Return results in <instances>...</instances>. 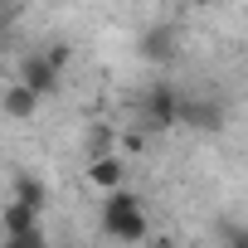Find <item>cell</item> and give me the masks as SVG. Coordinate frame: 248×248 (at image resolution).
Masks as SVG:
<instances>
[{
	"mask_svg": "<svg viewBox=\"0 0 248 248\" xmlns=\"http://www.w3.org/2000/svg\"><path fill=\"white\" fill-rule=\"evenodd\" d=\"M102 233L107 238H122V243H141L146 238V204L127 185L107 190V200H102Z\"/></svg>",
	"mask_w": 248,
	"mask_h": 248,
	"instance_id": "cell-1",
	"label": "cell"
},
{
	"mask_svg": "<svg viewBox=\"0 0 248 248\" xmlns=\"http://www.w3.org/2000/svg\"><path fill=\"white\" fill-rule=\"evenodd\" d=\"M83 175H88V185H93V190H102V195H107V190H122V185H127V161H122L117 151H102V156H93V161H88V170H83Z\"/></svg>",
	"mask_w": 248,
	"mask_h": 248,
	"instance_id": "cell-2",
	"label": "cell"
},
{
	"mask_svg": "<svg viewBox=\"0 0 248 248\" xmlns=\"http://www.w3.org/2000/svg\"><path fill=\"white\" fill-rule=\"evenodd\" d=\"M0 102H5V117H10V122H34V117H39L44 93H39V88H30L25 78H15V83L5 88V97H0Z\"/></svg>",
	"mask_w": 248,
	"mask_h": 248,
	"instance_id": "cell-3",
	"label": "cell"
},
{
	"mask_svg": "<svg viewBox=\"0 0 248 248\" xmlns=\"http://www.w3.org/2000/svg\"><path fill=\"white\" fill-rule=\"evenodd\" d=\"M180 122L195 132H224V107L209 97H180Z\"/></svg>",
	"mask_w": 248,
	"mask_h": 248,
	"instance_id": "cell-4",
	"label": "cell"
},
{
	"mask_svg": "<svg viewBox=\"0 0 248 248\" xmlns=\"http://www.w3.org/2000/svg\"><path fill=\"white\" fill-rule=\"evenodd\" d=\"M20 78H25L30 88H39L44 97H49V93H59V83H63V73L54 68V59H49V54H25V59H20Z\"/></svg>",
	"mask_w": 248,
	"mask_h": 248,
	"instance_id": "cell-5",
	"label": "cell"
},
{
	"mask_svg": "<svg viewBox=\"0 0 248 248\" xmlns=\"http://www.w3.org/2000/svg\"><path fill=\"white\" fill-rule=\"evenodd\" d=\"M15 200H25V204L44 209V185H39L30 170H15Z\"/></svg>",
	"mask_w": 248,
	"mask_h": 248,
	"instance_id": "cell-6",
	"label": "cell"
}]
</instances>
